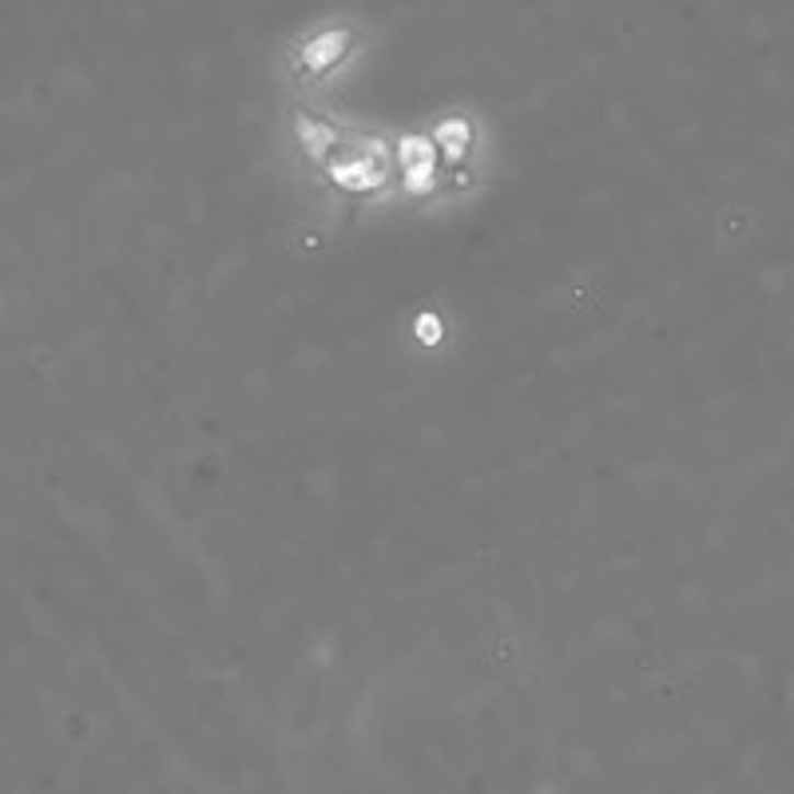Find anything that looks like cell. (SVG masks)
<instances>
[{
	"label": "cell",
	"instance_id": "3957f363",
	"mask_svg": "<svg viewBox=\"0 0 794 794\" xmlns=\"http://www.w3.org/2000/svg\"><path fill=\"white\" fill-rule=\"evenodd\" d=\"M350 44H354V36L345 29H326V32H318V36H310V41L303 44V68L306 72H314V76H322V72H330L338 60H342L345 53H350Z\"/></svg>",
	"mask_w": 794,
	"mask_h": 794
},
{
	"label": "cell",
	"instance_id": "277c9868",
	"mask_svg": "<svg viewBox=\"0 0 794 794\" xmlns=\"http://www.w3.org/2000/svg\"><path fill=\"white\" fill-rule=\"evenodd\" d=\"M429 139L438 144V156L445 159V163H461V159L473 151V124L465 115H445V120L429 132Z\"/></svg>",
	"mask_w": 794,
	"mask_h": 794
},
{
	"label": "cell",
	"instance_id": "7a4b0ae2",
	"mask_svg": "<svg viewBox=\"0 0 794 794\" xmlns=\"http://www.w3.org/2000/svg\"><path fill=\"white\" fill-rule=\"evenodd\" d=\"M438 144L429 136H409L397 139V175H401V191L406 195H429L438 188Z\"/></svg>",
	"mask_w": 794,
	"mask_h": 794
},
{
	"label": "cell",
	"instance_id": "6da1fadb",
	"mask_svg": "<svg viewBox=\"0 0 794 794\" xmlns=\"http://www.w3.org/2000/svg\"><path fill=\"white\" fill-rule=\"evenodd\" d=\"M330 183L350 195H374V191L389 188L394 179V156H389V144L377 136H358V139H342L338 151L322 163Z\"/></svg>",
	"mask_w": 794,
	"mask_h": 794
},
{
	"label": "cell",
	"instance_id": "8992f818",
	"mask_svg": "<svg viewBox=\"0 0 794 794\" xmlns=\"http://www.w3.org/2000/svg\"><path fill=\"white\" fill-rule=\"evenodd\" d=\"M418 338L426 345H438L441 342V318H438V314H421V318H418Z\"/></svg>",
	"mask_w": 794,
	"mask_h": 794
},
{
	"label": "cell",
	"instance_id": "5b68a950",
	"mask_svg": "<svg viewBox=\"0 0 794 794\" xmlns=\"http://www.w3.org/2000/svg\"><path fill=\"white\" fill-rule=\"evenodd\" d=\"M294 132L303 139L306 156L318 159V163H326V159L338 151V144H342V136H338L334 127L326 124V120H314V115H298V120H294Z\"/></svg>",
	"mask_w": 794,
	"mask_h": 794
}]
</instances>
